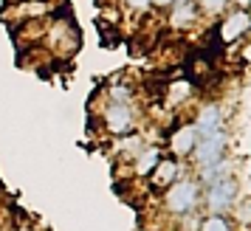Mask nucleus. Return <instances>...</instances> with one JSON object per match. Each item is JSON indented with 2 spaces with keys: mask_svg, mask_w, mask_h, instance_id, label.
I'll return each instance as SVG.
<instances>
[{
  "mask_svg": "<svg viewBox=\"0 0 251 231\" xmlns=\"http://www.w3.org/2000/svg\"><path fill=\"white\" fill-rule=\"evenodd\" d=\"M237 178L234 175H220L217 181L209 184V192H206V208L209 214H223L228 208L237 206Z\"/></svg>",
  "mask_w": 251,
  "mask_h": 231,
  "instance_id": "f257e3e1",
  "label": "nucleus"
},
{
  "mask_svg": "<svg viewBox=\"0 0 251 231\" xmlns=\"http://www.w3.org/2000/svg\"><path fill=\"white\" fill-rule=\"evenodd\" d=\"M198 203H201V192H198V184H192V181H178L164 195V206L170 214H189L198 208Z\"/></svg>",
  "mask_w": 251,
  "mask_h": 231,
  "instance_id": "f03ea898",
  "label": "nucleus"
},
{
  "mask_svg": "<svg viewBox=\"0 0 251 231\" xmlns=\"http://www.w3.org/2000/svg\"><path fill=\"white\" fill-rule=\"evenodd\" d=\"M104 124H107V130H110L113 136H122V139L130 136V133H133V124H136L130 104L110 102L107 104V110H104Z\"/></svg>",
  "mask_w": 251,
  "mask_h": 231,
  "instance_id": "7ed1b4c3",
  "label": "nucleus"
},
{
  "mask_svg": "<svg viewBox=\"0 0 251 231\" xmlns=\"http://www.w3.org/2000/svg\"><path fill=\"white\" fill-rule=\"evenodd\" d=\"M228 144V136L223 133V130H217V133H212V136H203V139H198V144H195V161L198 163H215L223 158V150H226Z\"/></svg>",
  "mask_w": 251,
  "mask_h": 231,
  "instance_id": "20e7f679",
  "label": "nucleus"
},
{
  "mask_svg": "<svg viewBox=\"0 0 251 231\" xmlns=\"http://www.w3.org/2000/svg\"><path fill=\"white\" fill-rule=\"evenodd\" d=\"M217 130H223V113H220V107H203L201 116H198V121H195V133H198V139H203V136H212Z\"/></svg>",
  "mask_w": 251,
  "mask_h": 231,
  "instance_id": "39448f33",
  "label": "nucleus"
},
{
  "mask_svg": "<svg viewBox=\"0 0 251 231\" xmlns=\"http://www.w3.org/2000/svg\"><path fill=\"white\" fill-rule=\"evenodd\" d=\"M152 184L155 186H170L178 181V175H181V166H178V161L175 158H161L158 163H155V169H152Z\"/></svg>",
  "mask_w": 251,
  "mask_h": 231,
  "instance_id": "423d86ee",
  "label": "nucleus"
},
{
  "mask_svg": "<svg viewBox=\"0 0 251 231\" xmlns=\"http://www.w3.org/2000/svg\"><path fill=\"white\" fill-rule=\"evenodd\" d=\"M195 144H198V133H195V124H192V127H181L178 133H172L170 150L175 155H189L195 150Z\"/></svg>",
  "mask_w": 251,
  "mask_h": 231,
  "instance_id": "0eeeda50",
  "label": "nucleus"
},
{
  "mask_svg": "<svg viewBox=\"0 0 251 231\" xmlns=\"http://www.w3.org/2000/svg\"><path fill=\"white\" fill-rule=\"evenodd\" d=\"M246 28H249V14L240 12V14H234V17H228L226 23L220 25V37H223V43H234Z\"/></svg>",
  "mask_w": 251,
  "mask_h": 231,
  "instance_id": "6e6552de",
  "label": "nucleus"
},
{
  "mask_svg": "<svg viewBox=\"0 0 251 231\" xmlns=\"http://www.w3.org/2000/svg\"><path fill=\"white\" fill-rule=\"evenodd\" d=\"M133 158H136V175H150L155 169V163L161 161V150L158 147H150V150H141Z\"/></svg>",
  "mask_w": 251,
  "mask_h": 231,
  "instance_id": "1a4fd4ad",
  "label": "nucleus"
},
{
  "mask_svg": "<svg viewBox=\"0 0 251 231\" xmlns=\"http://www.w3.org/2000/svg\"><path fill=\"white\" fill-rule=\"evenodd\" d=\"M195 23V6L189 0H178V9L172 12V25L175 28H189Z\"/></svg>",
  "mask_w": 251,
  "mask_h": 231,
  "instance_id": "9d476101",
  "label": "nucleus"
},
{
  "mask_svg": "<svg viewBox=\"0 0 251 231\" xmlns=\"http://www.w3.org/2000/svg\"><path fill=\"white\" fill-rule=\"evenodd\" d=\"M201 231H234L223 214H209L206 220H201Z\"/></svg>",
  "mask_w": 251,
  "mask_h": 231,
  "instance_id": "9b49d317",
  "label": "nucleus"
},
{
  "mask_svg": "<svg viewBox=\"0 0 251 231\" xmlns=\"http://www.w3.org/2000/svg\"><path fill=\"white\" fill-rule=\"evenodd\" d=\"M183 96H189V85L186 82H178V85H172V91H170V102H181Z\"/></svg>",
  "mask_w": 251,
  "mask_h": 231,
  "instance_id": "f8f14e48",
  "label": "nucleus"
},
{
  "mask_svg": "<svg viewBox=\"0 0 251 231\" xmlns=\"http://www.w3.org/2000/svg\"><path fill=\"white\" fill-rule=\"evenodd\" d=\"M110 96H113V102H130V96H133V93H130V88H127V85H113V91H110Z\"/></svg>",
  "mask_w": 251,
  "mask_h": 231,
  "instance_id": "ddd939ff",
  "label": "nucleus"
},
{
  "mask_svg": "<svg viewBox=\"0 0 251 231\" xmlns=\"http://www.w3.org/2000/svg\"><path fill=\"white\" fill-rule=\"evenodd\" d=\"M201 6H203L209 14H217L223 6H226V0H201Z\"/></svg>",
  "mask_w": 251,
  "mask_h": 231,
  "instance_id": "4468645a",
  "label": "nucleus"
},
{
  "mask_svg": "<svg viewBox=\"0 0 251 231\" xmlns=\"http://www.w3.org/2000/svg\"><path fill=\"white\" fill-rule=\"evenodd\" d=\"M127 3H130L133 9H147V6L152 3V0H127Z\"/></svg>",
  "mask_w": 251,
  "mask_h": 231,
  "instance_id": "2eb2a0df",
  "label": "nucleus"
},
{
  "mask_svg": "<svg viewBox=\"0 0 251 231\" xmlns=\"http://www.w3.org/2000/svg\"><path fill=\"white\" fill-rule=\"evenodd\" d=\"M155 3H161V6H167V3H178V0H155Z\"/></svg>",
  "mask_w": 251,
  "mask_h": 231,
  "instance_id": "dca6fc26",
  "label": "nucleus"
},
{
  "mask_svg": "<svg viewBox=\"0 0 251 231\" xmlns=\"http://www.w3.org/2000/svg\"><path fill=\"white\" fill-rule=\"evenodd\" d=\"M17 231H34V229H31V226H23V229H17Z\"/></svg>",
  "mask_w": 251,
  "mask_h": 231,
  "instance_id": "f3484780",
  "label": "nucleus"
},
{
  "mask_svg": "<svg viewBox=\"0 0 251 231\" xmlns=\"http://www.w3.org/2000/svg\"><path fill=\"white\" fill-rule=\"evenodd\" d=\"M237 3H240V6H249V0H237Z\"/></svg>",
  "mask_w": 251,
  "mask_h": 231,
  "instance_id": "a211bd4d",
  "label": "nucleus"
}]
</instances>
